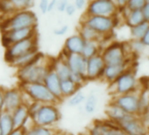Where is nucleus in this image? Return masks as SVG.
<instances>
[{"label": "nucleus", "mask_w": 149, "mask_h": 135, "mask_svg": "<svg viewBox=\"0 0 149 135\" xmlns=\"http://www.w3.org/2000/svg\"><path fill=\"white\" fill-rule=\"evenodd\" d=\"M127 69H129V61L117 65H105L102 80L111 84Z\"/></svg>", "instance_id": "18"}, {"label": "nucleus", "mask_w": 149, "mask_h": 135, "mask_svg": "<svg viewBox=\"0 0 149 135\" xmlns=\"http://www.w3.org/2000/svg\"><path fill=\"white\" fill-rule=\"evenodd\" d=\"M129 46H130L131 51H132L135 54L141 53L145 49V47H146L144 46V44L141 42L140 40H132V42L130 43Z\"/></svg>", "instance_id": "37"}, {"label": "nucleus", "mask_w": 149, "mask_h": 135, "mask_svg": "<svg viewBox=\"0 0 149 135\" xmlns=\"http://www.w3.org/2000/svg\"><path fill=\"white\" fill-rule=\"evenodd\" d=\"M140 40L144 44L145 47H149V26H148V28H147L145 35L143 36V38Z\"/></svg>", "instance_id": "45"}, {"label": "nucleus", "mask_w": 149, "mask_h": 135, "mask_svg": "<svg viewBox=\"0 0 149 135\" xmlns=\"http://www.w3.org/2000/svg\"><path fill=\"white\" fill-rule=\"evenodd\" d=\"M8 135H25V129H23V128H15Z\"/></svg>", "instance_id": "46"}, {"label": "nucleus", "mask_w": 149, "mask_h": 135, "mask_svg": "<svg viewBox=\"0 0 149 135\" xmlns=\"http://www.w3.org/2000/svg\"><path fill=\"white\" fill-rule=\"evenodd\" d=\"M11 113H12L15 128L26 129V127H28V123L32 122L29 117L27 105L26 104H21L14 111H13Z\"/></svg>", "instance_id": "19"}, {"label": "nucleus", "mask_w": 149, "mask_h": 135, "mask_svg": "<svg viewBox=\"0 0 149 135\" xmlns=\"http://www.w3.org/2000/svg\"><path fill=\"white\" fill-rule=\"evenodd\" d=\"M118 125L127 135H149L147 127L144 125L139 116L128 114Z\"/></svg>", "instance_id": "10"}, {"label": "nucleus", "mask_w": 149, "mask_h": 135, "mask_svg": "<svg viewBox=\"0 0 149 135\" xmlns=\"http://www.w3.org/2000/svg\"><path fill=\"white\" fill-rule=\"evenodd\" d=\"M57 2H58V0H49V4H48V9H47V13H48V12H52V11H53L54 8H56Z\"/></svg>", "instance_id": "47"}, {"label": "nucleus", "mask_w": 149, "mask_h": 135, "mask_svg": "<svg viewBox=\"0 0 149 135\" xmlns=\"http://www.w3.org/2000/svg\"><path fill=\"white\" fill-rule=\"evenodd\" d=\"M68 31V26L67 25H64L59 28H56L54 31V33L57 36H63L65 35Z\"/></svg>", "instance_id": "41"}, {"label": "nucleus", "mask_w": 149, "mask_h": 135, "mask_svg": "<svg viewBox=\"0 0 149 135\" xmlns=\"http://www.w3.org/2000/svg\"><path fill=\"white\" fill-rule=\"evenodd\" d=\"M127 9L131 12L142 10L144 6L146 5L145 0H128L127 3Z\"/></svg>", "instance_id": "36"}, {"label": "nucleus", "mask_w": 149, "mask_h": 135, "mask_svg": "<svg viewBox=\"0 0 149 135\" xmlns=\"http://www.w3.org/2000/svg\"><path fill=\"white\" fill-rule=\"evenodd\" d=\"M139 92L113 96L111 102L120 107L125 112L139 116Z\"/></svg>", "instance_id": "9"}, {"label": "nucleus", "mask_w": 149, "mask_h": 135, "mask_svg": "<svg viewBox=\"0 0 149 135\" xmlns=\"http://www.w3.org/2000/svg\"><path fill=\"white\" fill-rule=\"evenodd\" d=\"M0 128H1L3 135H8L15 129L11 112L6 111H1V114H0Z\"/></svg>", "instance_id": "23"}, {"label": "nucleus", "mask_w": 149, "mask_h": 135, "mask_svg": "<svg viewBox=\"0 0 149 135\" xmlns=\"http://www.w3.org/2000/svg\"><path fill=\"white\" fill-rule=\"evenodd\" d=\"M74 6L77 10H83L87 6V0H74Z\"/></svg>", "instance_id": "42"}, {"label": "nucleus", "mask_w": 149, "mask_h": 135, "mask_svg": "<svg viewBox=\"0 0 149 135\" xmlns=\"http://www.w3.org/2000/svg\"><path fill=\"white\" fill-rule=\"evenodd\" d=\"M19 88L31 99V101L40 104H57L60 102L53 96L43 83L37 84H19Z\"/></svg>", "instance_id": "4"}, {"label": "nucleus", "mask_w": 149, "mask_h": 135, "mask_svg": "<svg viewBox=\"0 0 149 135\" xmlns=\"http://www.w3.org/2000/svg\"><path fill=\"white\" fill-rule=\"evenodd\" d=\"M78 34L83 38L84 41H97L100 43L101 39L104 38L103 36L96 33L94 30H92L91 28L84 24H80Z\"/></svg>", "instance_id": "26"}, {"label": "nucleus", "mask_w": 149, "mask_h": 135, "mask_svg": "<svg viewBox=\"0 0 149 135\" xmlns=\"http://www.w3.org/2000/svg\"><path fill=\"white\" fill-rule=\"evenodd\" d=\"M43 56L44 55L41 53H40L38 50L32 51V52H29L26 54H23V55L16 58L15 60H13L12 61V63L10 65L13 68H16L17 70H19L23 67H26L31 63H33V62L39 61Z\"/></svg>", "instance_id": "20"}, {"label": "nucleus", "mask_w": 149, "mask_h": 135, "mask_svg": "<svg viewBox=\"0 0 149 135\" xmlns=\"http://www.w3.org/2000/svg\"><path fill=\"white\" fill-rule=\"evenodd\" d=\"M48 4H49V0H40L39 8H40V12H41L43 14H45V13H47Z\"/></svg>", "instance_id": "40"}, {"label": "nucleus", "mask_w": 149, "mask_h": 135, "mask_svg": "<svg viewBox=\"0 0 149 135\" xmlns=\"http://www.w3.org/2000/svg\"><path fill=\"white\" fill-rule=\"evenodd\" d=\"M102 135H127V134L118 125L106 119L105 127L104 129Z\"/></svg>", "instance_id": "31"}, {"label": "nucleus", "mask_w": 149, "mask_h": 135, "mask_svg": "<svg viewBox=\"0 0 149 135\" xmlns=\"http://www.w3.org/2000/svg\"><path fill=\"white\" fill-rule=\"evenodd\" d=\"M144 21H145V19H144L141 10L130 12L128 16L126 17V24L128 25L129 27L138 26Z\"/></svg>", "instance_id": "29"}, {"label": "nucleus", "mask_w": 149, "mask_h": 135, "mask_svg": "<svg viewBox=\"0 0 149 135\" xmlns=\"http://www.w3.org/2000/svg\"><path fill=\"white\" fill-rule=\"evenodd\" d=\"M42 104L40 103H38V102H31L28 105H27V109H28V113H29V117H30V119L31 121L33 120V118L35 117V115L37 114L40 107L41 106Z\"/></svg>", "instance_id": "38"}, {"label": "nucleus", "mask_w": 149, "mask_h": 135, "mask_svg": "<svg viewBox=\"0 0 149 135\" xmlns=\"http://www.w3.org/2000/svg\"><path fill=\"white\" fill-rule=\"evenodd\" d=\"M98 104V97L96 94L91 93L89 96H86L85 101L83 104L84 111L86 114L91 115L96 112Z\"/></svg>", "instance_id": "28"}, {"label": "nucleus", "mask_w": 149, "mask_h": 135, "mask_svg": "<svg viewBox=\"0 0 149 135\" xmlns=\"http://www.w3.org/2000/svg\"><path fill=\"white\" fill-rule=\"evenodd\" d=\"M68 0H58L57 2V6H56V9L58 12L60 13H64L66 10L67 6L68 5Z\"/></svg>", "instance_id": "39"}, {"label": "nucleus", "mask_w": 149, "mask_h": 135, "mask_svg": "<svg viewBox=\"0 0 149 135\" xmlns=\"http://www.w3.org/2000/svg\"><path fill=\"white\" fill-rule=\"evenodd\" d=\"M125 45L121 42H112L101 51V55L105 65H117L129 61Z\"/></svg>", "instance_id": "7"}, {"label": "nucleus", "mask_w": 149, "mask_h": 135, "mask_svg": "<svg viewBox=\"0 0 149 135\" xmlns=\"http://www.w3.org/2000/svg\"><path fill=\"white\" fill-rule=\"evenodd\" d=\"M85 98H86V95L84 94V91L80 90L68 98L67 104L69 107H78L84 103Z\"/></svg>", "instance_id": "32"}, {"label": "nucleus", "mask_w": 149, "mask_h": 135, "mask_svg": "<svg viewBox=\"0 0 149 135\" xmlns=\"http://www.w3.org/2000/svg\"><path fill=\"white\" fill-rule=\"evenodd\" d=\"M109 85L110 91L113 97L138 92L139 82L137 78L136 72L132 68H129Z\"/></svg>", "instance_id": "3"}, {"label": "nucleus", "mask_w": 149, "mask_h": 135, "mask_svg": "<svg viewBox=\"0 0 149 135\" xmlns=\"http://www.w3.org/2000/svg\"><path fill=\"white\" fill-rule=\"evenodd\" d=\"M77 12V8L74 7V6L73 4H68L66 7L65 13H67L68 16H73Z\"/></svg>", "instance_id": "43"}, {"label": "nucleus", "mask_w": 149, "mask_h": 135, "mask_svg": "<svg viewBox=\"0 0 149 135\" xmlns=\"http://www.w3.org/2000/svg\"><path fill=\"white\" fill-rule=\"evenodd\" d=\"M84 43L85 41L78 33L68 37L64 42L63 54H82Z\"/></svg>", "instance_id": "17"}, {"label": "nucleus", "mask_w": 149, "mask_h": 135, "mask_svg": "<svg viewBox=\"0 0 149 135\" xmlns=\"http://www.w3.org/2000/svg\"><path fill=\"white\" fill-rule=\"evenodd\" d=\"M81 24H84L96 33L100 34L103 37L112 33L113 28L115 27L113 18L106 16H88L85 15L84 20L81 21Z\"/></svg>", "instance_id": "8"}, {"label": "nucleus", "mask_w": 149, "mask_h": 135, "mask_svg": "<svg viewBox=\"0 0 149 135\" xmlns=\"http://www.w3.org/2000/svg\"><path fill=\"white\" fill-rule=\"evenodd\" d=\"M101 54V49H100V43L97 41H85L83 51H82V55L85 59H90L95 55H97Z\"/></svg>", "instance_id": "27"}, {"label": "nucleus", "mask_w": 149, "mask_h": 135, "mask_svg": "<svg viewBox=\"0 0 149 135\" xmlns=\"http://www.w3.org/2000/svg\"><path fill=\"white\" fill-rule=\"evenodd\" d=\"M146 1V3H149V0H145Z\"/></svg>", "instance_id": "52"}, {"label": "nucleus", "mask_w": 149, "mask_h": 135, "mask_svg": "<svg viewBox=\"0 0 149 135\" xmlns=\"http://www.w3.org/2000/svg\"><path fill=\"white\" fill-rule=\"evenodd\" d=\"M61 135H74V134H73V133H64V132H62Z\"/></svg>", "instance_id": "50"}, {"label": "nucleus", "mask_w": 149, "mask_h": 135, "mask_svg": "<svg viewBox=\"0 0 149 135\" xmlns=\"http://www.w3.org/2000/svg\"><path fill=\"white\" fill-rule=\"evenodd\" d=\"M38 50V40L37 35L32 38L16 42L10 47L6 48L5 52V60L10 65L13 60L16 58L26 54L29 52Z\"/></svg>", "instance_id": "6"}, {"label": "nucleus", "mask_w": 149, "mask_h": 135, "mask_svg": "<svg viewBox=\"0 0 149 135\" xmlns=\"http://www.w3.org/2000/svg\"><path fill=\"white\" fill-rule=\"evenodd\" d=\"M116 12V5L112 0H91L86 10L88 16L112 17Z\"/></svg>", "instance_id": "11"}, {"label": "nucleus", "mask_w": 149, "mask_h": 135, "mask_svg": "<svg viewBox=\"0 0 149 135\" xmlns=\"http://www.w3.org/2000/svg\"><path fill=\"white\" fill-rule=\"evenodd\" d=\"M105 127V120H96L91 126L88 135H102Z\"/></svg>", "instance_id": "34"}, {"label": "nucleus", "mask_w": 149, "mask_h": 135, "mask_svg": "<svg viewBox=\"0 0 149 135\" xmlns=\"http://www.w3.org/2000/svg\"><path fill=\"white\" fill-rule=\"evenodd\" d=\"M61 118V114L57 104H43L33 118L32 123L38 125L55 128V125L59 123Z\"/></svg>", "instance_id": "5"}, {"label": "nucleus", "mask_w": 149, "mask_h": 135, "mask_svg": "<svg viewBox=\"0 0 149 135\" xmlns=\"http://www.w3.org/2000/svg\"><path fill=\"white\" fill-rule=\"evenodd\" d=\"M37 16L30 11H17L9 15L1 16L0 19V30L2 33L22 28H33L37 26Z\"/></svg>", "instance_id": "2"}, {"label": "nucleus", "mask_w": 149, "mask_h": 135, "mask_svg": "<svg viewBox=\"0 0 149 135\" xmlns=\"http://www.w3.org/2000/svg\"><path fill=\"white\" fill-rule=\"evenodd\" d=\"M81 90V87L78 86L77 84H74L70 79L62 80L61 82V93L62 98H68L72 95Z\"/></svg>", "instance_id": "25"}, {"label": "nucleus", "mask_w": 149, "mask_h": 135, "mask_svg": "<svg viewBox=\"0 0 149 135\" xmlns=\"http://www.w3.org/2000/svg\"><path fill=\"white\" fill-rule=\"evenodd\" d=\"M62 134V132H59V131H57L54 135H61Z\"/></svg>", "instance_id": "49"}, {"label": "nucleus", "mask_w": 149, "mask_h": 135, "mask_svg": "<svg viewBox=\"0 0 149 135\" xmlns=\"http://www.w3.org/2000/svg\"><path fill=\"white\" fill-rule=\"evenodd\" d=\"M1 111H1V110H0V114H1Z\"/></svg>", "instance_id": "53"}, {"label": "nucleus", "mask_w": 149, "mask_h": 135, "mask_svg": "<svg viewBox=\"0 0 149 135\" xmlns=\"http://www.w3.org/2000/svg\"><path fill=\"white\" fill-rule=\"evenodd\" d=\"M141 11H142L145 20L149 22V3H146V5L144 6Z\"/></svg>", "instance_id": "44"}, {"label": "nucleus", "mask_w": 149, "mask_h": 135, "mask_svg": "<svg viewBox=\"0 0 149 135\" xmlns=\"http://www.w3.org/2000/svg\"><path fill=\"white\" fill-rule=\"evenodd\" d=\"M125 1H126V3H127V1H128V0H125Z\"/></svg>", "instance_id": "54"}, {"label": "nucleus", "mask_w": 149, "mask_h": 135, "mask_svg": "<svg viewBox=\"0 0 149 135\" xmlns=\"http://www.w3.org/2000/svg\"><path fill=\"white\" fill-rule=\"evenodd\" d=\"M105 115L108 120L115 123L116 125H118L125 118L128 113L125 112L120 107L111 101L105 108Z\"/></svg>", "instance_id": "22"}, {"label": "nucleus", "mask_w": 149, "mask_h": 135, "mask_svg": "<svg viewBox=\"0 0 149 135\" xmlns=\"http://www.w3.org/2000/svg\"><path fill=\"white\" fill-rule=\"evenodd\" d=\"M0 135H3V133H2V131H1V128H0Z\"/></svg>", "instance_id": "51"}, {"label": "nucleus", "mask_w": 149, "mask_h": 135, "mask_svg": "<svg viewBox=\"0 0 149 135\" xmlns=\"http://www.w3.org/2000/svg\"><path fill=\"white\" fill-rule=\"evenodd\" d=\"M56 132V129L53 127L31 124L25 129V135H54Z\"/></svg>", "instance_id": "24"}, {"label": "nucleus", "mask_w": 149, "mask_h": 135, "mask_svg": "<svg viewBox=\"0 0 149 135\" xmlns=\"http://www.w3.org/2000/svg\"><path fill=\"white\" fill-rule=\"evenodd\" d=\"M61 80L59 78L56 73L52 70V68L47 72L43 82V84L47 88V90L53 94V96L59 102H61L63 100L61 97Z\"/></svg>", "instance_id": "16"}, {"label": "nucleus", "mask_w": 149, "mask_h": 135, "mask_svg": "<svg viewBox=\"0 0 149 135\" xmlns=\"http://www.w3.org/2000/svg\"><path fill=\"white\" fill-rule=\"evenodd\" d=\"M17 12L10 0H0V14L1 16L9 15Z\"/></svg>", "instance_id": "35"}, {"label": "nucleus", "mask_w": 149, "mask_h": 135, "mask_svg": "<svg viewBox=\"0 0 149 135\" xmlns=\"http://www.w3.org/2000/svg\"><path fill=\"white\" fill-rule=\"evenodd\" d=\"M52 70L56 73L59 78L62 80L69 79L71 76V71L67 64L64 55H61L52 62Z\"/></svg>", "instance_id": "21"}, {"label": "nucleus", "mask_w": 149, "mask_h": 135, "mask_svg": "<svg viewBox=\"0 0 149 135\" xmlns=\"http://www.w3.org/2000/svg\"><path fill=\"white\" fill-rule=\"evenodd\" d=\"M63 55L65 57L67 64L72 74L79 75V76H83L86 77L87 59H85L81 54H63Z\"/></svg>", "instance_id": "15"}, {"label": "nucleus", "mask_w": 149, "mask_h": 135, "mask_svg": "<svg viewBox=\"0 0 149 135\" xmlns=\"http://www.w3.org/2000/svg\"><path fill=\"white\" fill-rule=\"evenodd\" d=\"M36 35H37L36 27L15 29V30H10V31L2 33L1 40H2L3 46L6 48L16 42L32 38Z\"/></svg>", "instance_id": "12"}, {"label": "nucleus", "mask_w": 149, "mask_h": 135, "mask_svg": "<svg viewBox=\"0 0 149 135\" xmlns=\"http://www.w3.org/2000/svg\"><path fill=\"white\" fill-rule=\"evenodd\" d=\"M105 63L101 54L95 55L87 60L86 67V78L87 81L102 80Z\"/></svg>", "instance_id": "13"}, {"label": "nucleus", "mask_w": 149, "mask_h": 135, "mask_svg": "<svg viewBox=\"0 0 149 135\" xmlns=\"http://www.w3.org/2000/svg\"><path fill=\"white\" fill-rule=\"evenodd\" d=\"M148 26H149V22L145 20L144 22H142L138 26L130 27L131 35L133 38V40H141L145 35Z\"/></svg>", "instance_id": "30"}, {"label": "nucleus", "mask_w": 149, "mask_h": 135, "mask_svg": "<svg viewBox=\"0 0 149 135\" xmlns=\"http://www.w3.org/2000/svg\"><path fill=\"white\" fill-rule=\"evenodd\" d=\"M4 89L0 87V110L4 109Z\"/></svg>", "instance_id": "48"}, {"label": "nucleus", "mask_w": 149, "mask_h": 135, "mask_svg": "<svg viewBox=\"0 0 149 135\" xmlns=\"http://www.w3.org/2000/svg\"><path fill=\"white\" fill-rule=\"evenodd\" d=\"M53 61H47L45 56L39 61L17 70V77L19 84L43 83L44 79L52 68Z\"/></svg>", "instance_id": "1"}, {"label": "nucleus", "mask_w": 149, "mask_h": 135, "mask_svg": "<svg viewBox=\"0 0 149 135\" xmlns=\"http://www.w3.org/2000/svg\"><path fill=\"white\" fill-rule=\"evenodd\" d=\"M21 104H24V93L20 88H10L4 90L3 111L12 112Z\"/></svg>", "instance_id": "14"}, {"label": "nucleus", "mask_w": 149, "mask_h": 135, "mask_svg": "<svg viewBox=\"0 0 149 135\" xmlns=\"http://www.w3.org/2000/svg\"><path fill=\"white\" fill-rule=\"evenodd\" d=\"M16 11L29 10L34 5V0H10Z\"/></svg>", "instance_id": "33"}]
</instances>
